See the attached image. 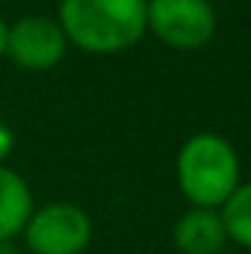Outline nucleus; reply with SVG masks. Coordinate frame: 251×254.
Returning a JSON list of instances; mask_svg holds the SVG:
<instances>
[{
  "label": "nucleus",
  "mask_w": 251,
  "mask_h": 254,
  "mask_svg": "<svg viewBox=\"0 0 251 254\" xmlns=\"http://www.w3.org/2000/svg\"><path fill=\"white\" fill-rule=\"evenodd\" d=\"M219 213H222L228 240H234L237 246L251 252V181L240 184L234 195L219 207Z\"/></svg>",
  "instance_id": "8"
},
{
  "label": "nucleus",
  "mask_w": 251,
  "mask_h": 254,
  "mask_svg": "<svg viewBox=\"0 0 251 254\" xmlns=\"http://www.w3.org/2000/svg\"><path fill=\"white\" fill-rule=\"evenodd\" d=\"M68 51V39L60 21L48 15H24L9 24L6 33V57L18 68L27 71H48L63 63Z\"/></svg>",
  "instance_id": "5"
},
{
  "label": "nucleus",
  "mask_w": 251,
  "mask_h": 254,
  "mask_svg": "<svg viewBox=\"0 0 251 254\" xmlns=\"http://www.w3.org/2000/svg\"><path fill=\"white\" fill-rule=\"evenodd\" d=\"M33 210V192L27 181L9 166H0V243L24 234Z\"/></svg>",
  "instance_id": "7"
},
{
  "label": "nucleus",
  "mask_w": 251,
  "mask_h": 254,
  "mask_svg": "<svg viewBox=\"0 0 251 254\" xmlns=\"http://www.w3.org/2000/svg\"><path fill=\"white\" fill-rule=\"evenodd\" d=\"M12 148H15V136H12L9 125H3V122H0V166H3V160L12 154Z\"/></svg>",
  "instance_id": "9"
},
{
  "label": "nucleus",
  "mask_w": 251,
  "mask_h": 254,
  "mask_svg": "<svg viewBox=\"0 0 251 254\" xmlns=\"http://www.w3.org/2000/svg\"><path fill=\"white\" fill-rule=\"evenodd\" d=\"M24 240L33 254H83L92 240V222L77 204L54 201L33 210Z\"/></svg>",
  "instance_id": "4"
},
{
  "label": "nucleus",
  "mask_w": 251,
  "mask_h": 254,
  "mask_svg": "<svg viewBox=\"0 0 251 254\" xmlns=\"http://www.w3.org/2000/svg\"><path fill=\"white\" fill-rule=\"evenodd\" d=\"M243 184L240 154L219 133H195L178 151V187L192 207L219 210Z\"/></svg>",
  "instance_id": "2"
},
{
  "label": "nucleus",
  "mask_w": 251,
  "mask_h": 254,
  "mask_svg": "<svg viewBox=\"0 0 251 254\" xmlns=\"http://www.w3.org/2000/svg\"><path fill=\"white\" fill-rule=\"evenodd\" d=\"M228 231L219 210L192 207L175 225V246L181 254H222Z\"/></svg>",
  "instance_id": "6"
},
{
  "label": "nucleus",
  "mask_w": 251,
  "mask_h": 254,
  "mask_svg": "<svg viewBox=\"0 0 251 254\" xmlns=\"http://www.w3.org/2000/svg\"><path fill=\"white\" fill-rule=\"evenodd\" d=\"M60 27L86 54H122L148 33V0H63Z\"/></svg>",
  "instance_id": "1"
},
{
  "label": "nucleus",
  "mask_w": 251,
  "mask_h": 254,
  "mask_svg": "<svg viewBox=\"0 0 251 254\" xmlns=\"http://www.w3.org/2000/svg\"><path fill=\"white\" fill-rule=\"evenodd\" d=\"M222 254H225V252H222Z\"/></svg>",
  "instance_id": "12"
},
{
  "label": "nucleus",
  "mask_w": 251,
  "mask_h": 254,
  "mask_svg": "<svg viewBox=\"0 0 251 254\" xmlns=\"http://www.w3.org/2000/svg\"><path fill=\"white\" fill-rule=\"evenodd\" d=\"M6 33H9V24L0 18V60L6 57Z\"/></svg>",
  "instance_id": "10"
},
{
  "label": "nucleus",
  "mask_w": 251,
  "mask_h": 254,
  "mask_svg": "<svg viewBox=\"0 0 251 254\" xmlns=\"http://www.w3.org/2000/svg\"><path fill=\"white\" fill-rule=\"evenodd\" d=\"M0 3H3V0H0Z\"/></svg>",
  "instance_id": "11"
},
{
  "label": "nucleus",
  "mask_w": 251,
  "mask_h": 254,
  "mask_svg": "<svg viewBox=\"0 0 251 254\" xmlns=\"http://www.w3.org/2000/svg\"><path fill=\"white\" fill-rule=\"evenodd\" d=\"M148 30L175 51H201L216 36L210 0H148Z\"/></svg>",
  "instance_id": "3"
}]
</instances>
